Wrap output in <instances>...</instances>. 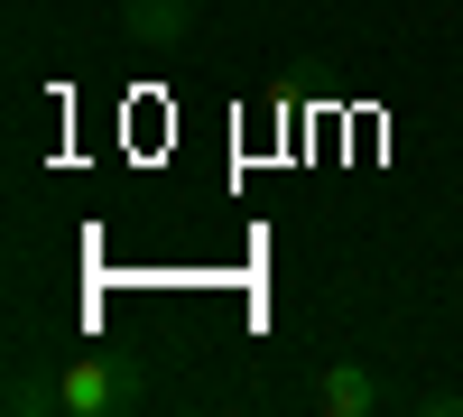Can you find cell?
I'll return each instance as SVG.
<instances>
[{
  "label": "cell",
  "mask_w": 463,
  "mask_h": 417,
  "mask_svg": "<svg viewBox=\"0 0 463 417\" xmlns=\"http://www.w3.org/2000/svg\"><path fill=\"white\" fill-rule=\"evenodd\" d=\"M121 37L139 56H176L195 37V0H121Z\"/></svg>",
  "instance_id": "7a4b0ae2"
},
{
  "label": "cell",
  "mask_w": 463,
  "mask_h": 417,
  "mask_svg": "<svg viewBox=\"0 0 463 417\" xmlns=\"http://www.w3.org/2000/svg\"><path fill=\"white\" fill-rule=\"evenodd\" d=\"M306 399H316L325 417H371V408H390V390H380L362 362H334V371H316V390H306Z\"/></svg>",
  "instance_id": "3957f363"
},
{
  "label": "cell",
  "mask_w": 463,
  "mask_h": 417,
  "mask_svg": "<svg viewBox=\"0 0 463 417\" xmlns=\"http://www.w3.org/2000/svg\"><path fill=\"white\" fill-rule=\"evenodd\" d=\"M139 399H148V371L130 353H74V362L47 371V381H10L19 417H37V408H56V417H121Z\"/></svg>",
  "instance_id": "6da1fadb"
}]
</instances>
